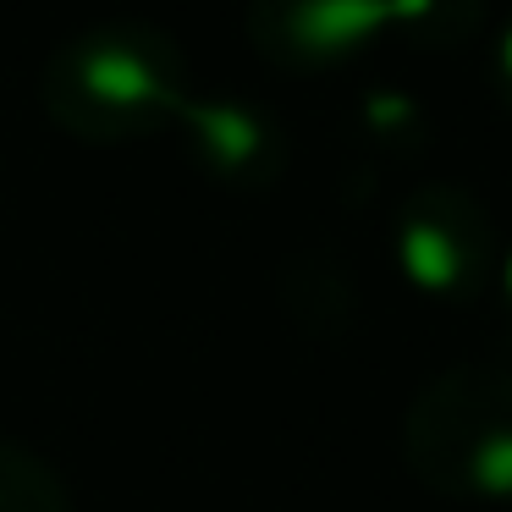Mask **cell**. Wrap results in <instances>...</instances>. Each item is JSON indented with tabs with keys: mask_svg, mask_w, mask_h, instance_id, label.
I'll use <instances>...</instances> for the list:
<instances>
[{
	"mask_svg": "<svg viewBox=\"0 0 512 512\" xmlns=\"http://www.w3.org/2000/svg\"><path fill=\"white\" fill-rule=\"evenodd\" d=\"M501 276H507V292H512V254H507V270H501Z\"/></svg>",
	"mask_w": 512,
	"mask_h": 512,
	"instance_id": "ba28073f",
	"label": "cell"
},
{
	"mask_svg": "<svg viewBox=\"0 0 512 512\" xmlns=\"http://www.w3.org/2000/svg\"><path fill=\"white\" fill-rule=\"evenodd\" d=\"M177 122L188 127V144L199 155V166L221 182H237V188H259L281 171V133L270 127L265 111L237 100H188L177 111Z\"/></svg>",
	"mask_w": 512,
	"mask_h": 512,
	"instance_id": "5b68a950",
	"label": "cell"
},
{
	"mask_svg": "<svg viewBox=\"0 0 512 512\" xmlns=\"http://www.w3.org/2000/svg\"><path fill=\"white\" fill-rule=\"evenodd\" d=\"M402 452L424 490L452 501H512V369L452 364L408 402Z\"/></svg>",
	"mask_w": 512,
	"mask_h": 512,
	"instance_id": "7a4b0ae2",
	"label": "cell"
},
{
	"mask_svg": "<svg viewBox=\"0 0 512 512\" xmlns=\"http://www.w3.org/2000/svg\"><path fill=\"white\" fill-rule=\"evenodd\" d=\"M0 512H67L56 468L6 441H0Z\"/></svg>",
	"mask_w": 512,
	"mask_h": 512,
	"instance_id": "8992f818",
	"label": "cell"
},
{
	"mask_svg": "<svg viewBox=\"0 0 512 512\" xmlns=\"http://www.w3.org/2000/svg\"><path fill=\"white\" fill-rule=\"evenodd\" d=\"M45 111L89 144L144 138L188 105V61L149 23H100L72 34L45 67Z\"/></svg>",
	"mask_w": 512,
	"mask_h": 512,
	"instance_id": "6da1fadb",
	"label": "cell"
},
{
	"mask_svg": "<svg viewBox=\"0 0 512 512\" xmlns=\"http://www.w3.org/2000/svg\"><path fill=\"white\" fill-rule=\"evenodd\" d=\"M496 89H501V100L512 105V28L501 34V50H496Z\"/></svg>",
	"mask_w": 512,
	"mask_h": 512,
	"instance_id": "52a82bcc",
	"label": "cell"
},
{
	"mask_svg": "<svg viewBox=\"0 0 512 512\" xmlns=\"http://www.w3.org/2000/svg\"><path fill=\"white\" fill-rule=\"evenodd\" d=\"M391 237H397V259L408 281L435 298L479 292L490 276V259H496L485 204L463 188H446V182H430L413 199H402Z\"/></svg>",
	"mask_w": 512,
	"mask_h": 512,
	"instance_id": "3957f363",
	"label": "cell"
},
{
	"mask_svg": "<svg viewBox=\"0 0 512 512\" xmlns=\"http://www.w3.org/2000/svg\"><path fill=\"white\" fill-rule=\"evenodd\" d=\"M391 23V0H248V34L276 67L320 72Z\"/></svg>",
	"mask_w": 512,
	"mask_h": 512,
	"instance_id": "277c9868",
	"label": "cell"
}]
</instances>
